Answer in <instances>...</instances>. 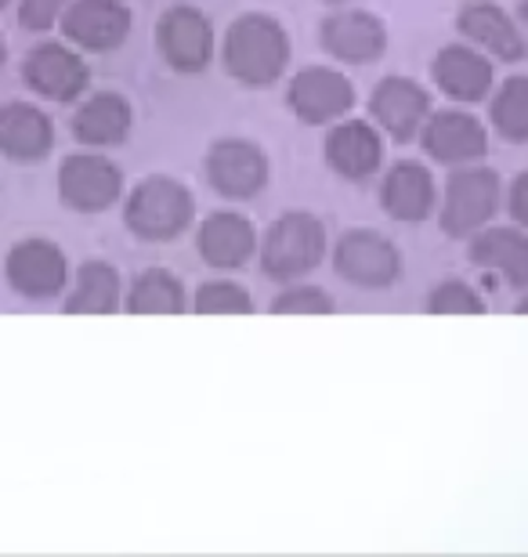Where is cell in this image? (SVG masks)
<instances>
[{
  "mask_svg": "<svg viewBox=\"0 0 528 557\" xmlns=\"http://www.w3.org/2000/svg\"><path fill=\"white\" fill-rule=\"evenodd\" d=\"M456 29L459 37H467L478 51H489L492 59L521 62L528 54L521 26L500 4H492V0H470V4L459 8Z\"/></svg>",
  "mask_w": 528,
  "mask_h": 557,
  "instance_id": "cell-11",
  "label": "cell"
},
{
  "mask_svg": "<svg viewBox=\"0 0 528 557\" xmlns=\"http://www.w3.org/2000/svg\"><path fill=\"white\" fill-rule=\"evenodd\" d=\"M431 76L438 91H445L449 98L467 106L481 102L492 91V65L475 44H449V48H442L434 54Z\"/></svg>",
  "mask_w": 528,
  "mask_h": 557,
  "instance_id": "cell-18",
  "label": "cell"
},
{
  "mask_svg": "<svg viewBox=\"0 0 528 557\" xmlns=\"http://www.w3.org/2000/svg\"><path fill=\"white\" fill-rule=\"evenodd\" d=\"M500 199L503 188L496 171H489V166H459L445 188L442 218H438L442 232L453 239H470L492 221V214L500 210Z\"/></svg>",
  "mask_w": 528,
  "mask_h": 557,
  "instance_id": "cell-4",
  "label": "cell"
},
{
  "mask_svg": "<svg viewBox=\"0 0 528 557\" xmlns=\"http://www.w3.org/2000/svg\"><path fill=\"white\" fill-rule=\"evenodd\" d=\"M275 315H333V300L319 286H286L272 305Z\"/></svg>",
  "mask_w": 528,
  "mask_h": 557,
  "instance_id": "cell-29",
  "label": "cell"
},
{
  "mask_svg": "<svg viewBox=\"0 0 528 557\" xmlns=\"http://www.w3.org/2000/svg\"><path fill=\"white\" fill-rule=\"evenodd\" d=\"M4 272H8V283L15 294L29 297V300H44V297L62 294L70 264H65V253L54 247V243L26 239L8 253Z\"/></svg>",
  "mask_w": 528,
  "mask_h": 557,
  "instance_id": "cell-12",
  "label": "cell"
},
{
  "mask_svg": "<svg viewBox=\"0 0 528 557\" xmlns=\"http://www.w3.org/2000/svg\"><path fill=\"white\" fill-rule=\"evenodd\" d=\"M518 315H528V297H521V305H518Z\"/></svg>",
  "mask_w": 528,
  "mask_h": 557,
  "instance_id": "cell-33",
  "label": "cell"
},
{
  "mask_svg": "<svg viewBox=\"0 0 528 557\" xmlns=\"http://www.w3.org/2000/svg\"><path fill=\"white\" fill-rule=\"evenodd\" d=\"M507 207H511V214L518 225L528 228V171L514 177V185H511V196H507Z\"/></svg>",
  "mask_w": 528,
  "mask_h": 557,
  "instance_id": "cell-31",
  "label": "cell"
},
{
  "mask_svg": "<svg viewBox=\"0 0 528 557\" xmlns=\"http://www.w3.org/2000/svg\"><path fill=\"white\" fill-rule=\"evenodd\" d=\"M127 311L131 315H182L185 311L182 278L163 269L138 275L127 294Z\"/></svg>",
  "mask_w": 528,
  "mask_h": 557,
  "instance_id": "cell-25",
  "label": "cell"
},
{
  "mask_svg": "<svg viewBox=\"0 0 528 557\" xmlns=\"http://www.w3.org/2000/svg\"><path fill=\"white\" fill-rule=\"evenodd\" d=\"M156 44L174 73H204L213 59V26L199 8L174 4L156 26Z\"/></svg>",
  "mask_w": 528,
  "mask_h": 557,
  "instance_id": "cell-7",
  "label": "cell"
},
{
  "mask_svg": "<svg viewBox=\"0 0 528 557\" xmlns=\"http://www.w3.org/2000/svg\"><path fill=\"white\" fill-rule=\"evenodd\" d=\"M0 65H4V40H0Z\"/></svg>",
  "mask_w": 528,
  "mask_h": 557,
  "instance_id": "cell-34",
  "label": "cell"
},
{
  "mask_svg": "<svg viewBox=\"0 0 528 557\" xmlns=\"http://www.w3.org/2000/svg\"><path fill=\"white\" fill-rule=\"evenodd\" d=\"M196 203L193 193L174 182V177H145V182L127 196L123 207V225L145 243H171L193 225Z\"/></svg>",
  "mask_w": 528,
  "mask_h": 557,
  "instance_id": "cell-3",
  "label": "cell"
},
{
  "mask_svg": "<svg viewBox=\"0 0 528 557\" xmlns=\"http://www.w3.org/2000/svg\"><path fill=\"white\" fill-rule=\"evenodd\" d=\"M518 18H521V33H525V44H528V0H521Z\"/></svg>",
  "mask_w": 528,
  "mask_h": 557,
  "instance_id": "cell-32",
  "label": "cell"
},
{
  "mask_svg": "<svg viewBox=\"0 0 528 557\" xmlns=\"http://www.w3.org/2000/svg\"><path fill=\"white\" fill-rule=\"evenodd\" d=\"M65 0H22L19 8V22L33 33H44L54 26V18L62 15Z\"/></svg>",
  "mask_w": 528,
  "mask_h": 557,
  "instance_id": "cell-30",
  "label": "cell"
},
{
  "mask_svg": "<svg viewBox=\"0 0 528 557\" xmlns=\"http://www.w3.org/2000/svg\"><path fill=\"white\" fill-rule=\"evenodd\" d=\"M286 102L294 109V116L308 127L336 124L352 113L355 106V84L347 81L341 70L330 65H311L300 70L286 87Z\"/></svg>",
  "mask_w": 528,
  "mask_h": 557,
  "instance_id": "cell-6",
  "label": "cell"
},
{
  "mask_svg": "<svg viewBox=\"0 0 528 557\" xmlns=\"http://www.w3.org/2000/svg\"><path fill=\"white\" fill-rule=\"evenodd\" d=\"M76 141L91 145V149H109L131 135V106L120 95H95L76 109L73 116Z\"/></svg>",
  "mask_w": 528,
  "mask_h": 557,
  "instance_id": "cell-23",
  "label": "cell"
},
{
  "mask_svg": "<svg viewBox=\"0 0 528 557\" xmlns=\"http://www.w3.org/2000/svg\"><path fill=\"white\" fill-rule=\"evenodd\" d=\"M120 308V275L106 261H87L76 275L73 297L65 300L70 315H112Z\"/></svg>",
  "mask_w": 528,
  "mask_h": 557,
  "instance_id": "cell-24",
  "label": "cell"
},
{
  "mask_svg": "<svg viewBox=\"0 0 528 557\" xmlns=\"http://www.w3.org/2000/svg\"><path fill=\"white\" fill-rule=\"evenodd\" d=\"M62 29L76 48L84 51H112L127 40L131 33V11L120 0H76L65 8Z\"/></svg>",
  "mask_w": 528,
  "mask_h": 557,
  "instance_id": "cell-17",
  "label": "cell"
},
{
  "mask_svg": "<svg viewBox=\"0 0 528 557\" xmlns=\"http://www.w3.org/2000/svg\"><path fill=\"white\" fill-rule=\"evenodd\" d=\"M193 308L199 315H250L254 300L246 294V286L229 283V278H213V283H204L196 289Z\"/></svg>",
  "mask_w": 528,
  "mask_h": 557,
  "instance_id": "cell-27",
  "label": "cell"
},
{
  "mask_svg": "<svg viewBox=\"0 0 528 557\" xmlns=\"http://www.w3.org/2000/svg\"><path fill=\"white\" fill-rule=\"evenodd\" d=\"M427 311L431 315H481L486 311V300L470 283L464 278H449V283H438L427 297Z\"/></svg>",
  "mask_w": 528,
  "mask_h": 557,
  "instance_id": "cell-28",
  "label": "cell"
},
{
  "mask_svg": "<svg viewBox=\"0 0 528 557\" xmlns=\"http://www.w3.org/2000/svg\"><path fill=\"white\" fill-rule=\"evenodd\" d=\"M470 261L496 272L511 286L528 289V236L521 228H481L470 243Z\"/></svg>",
  "mask_w": 528,
  "mask_h": 557,
  "instance_id": "cell-22",
  "label": "cell"
},
{
  "mask_svg": "<svg viewBox=\"0 0 528 557\" xmlns=\"http://www.w3.org/2000/svg\"><path fill=\"white\" fill-rule=\"evenodd\" d=\"M369 116H373V124L388 138L409 141L420 135V127L431 116V95L417 81H409V76H388V81H380L373 87Z\"/></svg>",
  "mask_w": 528,
  "mask_h": 557,
  "instance_id": "cell-10",
  "label": "cell"
},
{
  "mask_svg": "<svg viewBox=\"0 0 528 557\" xmlns=\"http://www.w3.org/2000/svg\"><path fill=\"white\" fill-rule=\"evenodd\" d=\"M207 182L224 199H254L268 185V156L246 138H221L207 152Z\"/></svg>",
  "mask_w": 528,
  "mask_h": 557,
  "instance_id": "cell-9",
  "label": "cell"
},
{
  "mask_svg": "<svg viewBox=\"0 0 528 557\" xmlns=\"http://www.w3.org/2000/svg\"><path fill=\"white\" fill-rule=\"evenodd\" d=\"M123 193L120 166L98 152H76L59 166V196L81 214H102Z\"/></svg>",
  "mask_w": 528,
  "mask_h": 557,
  "instance_id": "cell-8",
  "label": "cell"
},
{
  "mask_svg": "<svg viewBox=\"0 0 528 557\" xmlns=\"http://www.w3.org/2000/svg\"><path fill=\"white\" fill-rule=\"evenodd\" d=\"M326 163L344 182H366L384 163V138L380 127L366 120H336L330 138H326Z\"/></svg>",
  "mask_w": 528,
  "mask_h": 557,
  "instance_id": "cell-13",
  "label": "cell"
},
{
  "mask_svg": "<svg viewBox=\"0 0 528 557\" xmlns=\"http://www.w3.org/2000/svg\"><path fill=\"white\" fill-rule=\"evenodd\" d=\"M420 141L438 163L449 166L478 163L489 152L486 127L470 113H459V109H445V113L427 116V124L420 127Z\"/></svg>",
  "mask_w": 528,
  "mask_h": 557,
  "instance_id": "cell-15",
  "label": "cell"
},
{
  "mask_svg": "<svg viewBox=\"0 0 528 557\" xmlns=\"http://www.w3.org/2000/svg\"><path fill=\"white\" fill-rule=\"evenodd\" d=\"M333 269L344 283L363 289H384L402 275V253L373 228H352L336 239Z\"/></svg>",
  "mask_w": 528,
  "mask_h": 557,
  "instance_id": "cell-5",
  "label": "cell"
},
{
  "mask_svg": "<svg viewBox=\"0 0 528 557\" xmlns=\"http://www.w3.org/2000/svg\"><path fill=\"white\" fill-rule=\"evenodd\" d=\"M221 62L232 81L246 87H272L290 65V37L283 22L261 11L240 15L224 33Z\"/></svg>",
  "mask_w": 528,
  "mask_h": 557,
  "instance_id": "cell-1",
  "label": "cell"
},
{
  "mask_svg": "<svg viewBox=\"0 0 528 557\" xmlns=\"http://www.w3.org/2000/svg\"><path fill=\"white\" fill-rule=\"evenodd\" d=\"M492 127L507 141H528V76H511L492 95Z\"/></svg>",
  "mask_w": 528,
  "mask_h": 557,
  "instance_id": "cell-26",
  "label": "cell"
},
{
  "mask_svg": "<svg viewBox=\"0 0 528 557\" xmlns=\"http://www.w3.org/2000/svg\"><path fill=\"white\" fill-rule=\"evenodd\" d=\"M0 8H8V0H0Z\"/></svg>",
  "mask_w": 528,
  "mask_h": 557,
  "instance_id": "cell-36",
  "label": "cell"
},
{
  "mask_svg": "<svg viewBox=\"0 0 528 557\" xmlns=\"http://www.w3.org/2000/svg\"><path fill=\"white\" fill-rule=\"evenodd\" d=\"M434 177L427 166L402 160L384 174L380 182V207L388 210V218L402 221V225H417L434 210Z\"/></svg>",
  "mask_w": 528,
  "mask_h": 557,
  "instance_id": "cell-20",
  "label": "cell"
},
{
  "mask_svg": "<svg viewBox=\"0 0 528 557\" xmlns=\"http://www.w3.org/2000/svg\"><path fill=\"white\" fill-rule=\"evenodd\" d=\"M22 81L29 84V91L51 98V102H73L87 87V65L81 54L62 44H40L22 65Z\"/></svg>",
  "mask_w": 528,
  "mask_h": 557,
  "instance_id": "cell-16",
  "label": "cell"
},
{
  "mask_svg": "<svg viewBox=\"0 0 528 557\" xmlns=\"http://www.w3.org/2000/svg\"><path fill=\"white\" fill-rule=\"evenodd\" d=\"M319 33H322V48L330 51L336 62L366 65V62H377L380 54L388 51L384 22L358 8L333 11V15L322 22Z\"/></svg>",
  "mask_w": 528,
  "mask_h": 557,
  "instance_id": "cell-14",
  "label": "cell"
},
{
  "mask_svg": "<svg viewBox=\"0 0 528 557\" xmlns=\"http://www.w3.org/2000/svg\"><path fill=\"white\" fill-rule=\"evenodd\" d=\"M51 141H54L51 120L37 106L26 102L0 106V152L8 160H22V163L44 160L51 152Z\"/></svg>",
  "mask_w": 528,
  "mask_h": 557,
  "instance_id": "cell-21",
  "label": "cell"
},
{
  "mask_svg": "<svg viewBox=\"0 0 528 557\" xmlns=\"http://www.w3.org/2000/svg\"><path fill=\"white\" fill-rule=\"evenodd\" d=\"M326 258V228L305 210L275 218L261 239V269L275 283H297L316 272Z\"/></svg>",
  "mask_w": 528,
  "mask_h": 557,
  "instance_id": "cell-2",
  "label": "cell"
},
{
  "mask_svg": "<svg viewBox=\"0 0 528 557\" xmlns=\"http://www.w3.org/2000/svg\"><path fill=\"white\" fill-rule=\"evenodd\" d=\"M326 4H347V0H326Z\"/></svg>",
  "mask_w": 528,
  "mask_h": 557,
  "instance_id": "cell-35",
  "label": "cell"
},
{
  "mask_svg": "<svg viewBox=\"0 0 528 557\" xmlns=\"http://www.w3.org/2000/svg\"><path fill=\"white\" fill-rule=\"evenodd\" d=\"M196 247H199V258H204L210 269L235 272L254 258L257 232L250 225V218L235 214V210H218V214H210L204 225H199Z\"/></svg>",
  "mask_w": 528,
  "mask_h": 557,
  "instance_id": "cell-19",
  "label": "cell"
}]
</instances>
